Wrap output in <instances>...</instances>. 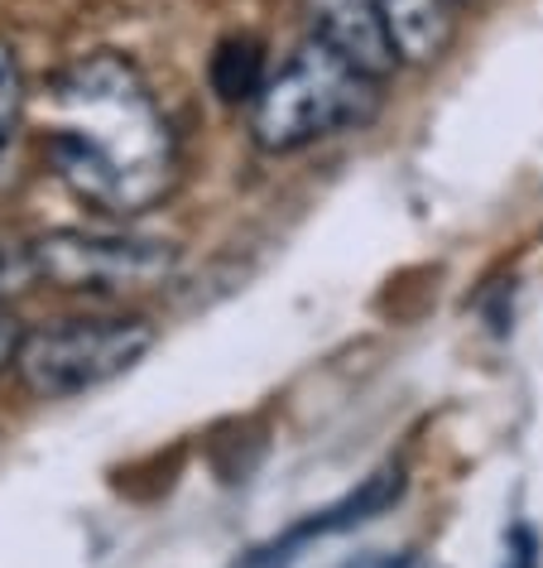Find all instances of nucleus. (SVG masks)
I'll return each mask as SVG.
<instances>
[{"mask_svg": "<svg viewBox=\"0 0 543 568\" xmlns=\"http://www.w3.org/2000/svg\"><path fill=\"white\" fill-rule=\"evenodd\" d=\"M39 280L63 290H150L174 270L164 241L106 236V232H53L34 241Z\"/></svg>", "mask_w": 543, "mask_h": 568, "instance_id": "4", "label": "nucleus"}, {"mask_svg": "<svg viewBox=\"0 0 543 568\" xmlns=\"http://www.w3.org/2000/svg\"><path fill=\"white\" fill-rule=\"evenodd\" d=\"M399 496V473L395 467H385V473H376L366 481L361 491H351L341 506H332V510H322V516H313L304 530H294L289 539L298 545V539H308V535H327V530H347V525H361V520H370L376 510H385Z\"/></svg>", "mask_w": 543, "mask_h": 568, "instance_id": "7", "label": "nucleus"}, {"mask_svg": "<svg viewBox=\"0 0 543 568\" xmlns=\"http://www.w3.org/2000/svg\"><path fill=\"white\" fill-rule=\"evenodd\" d=\"M370 111H376V82L341 63L327 44L308 39L275 78H265L250 111V131L260 150L289 154L332 131L361 125Z\"/></svg>", "mask_w": 543, "mask_h": 568, "instance_id": "2", "label": "nucleus"}, {"mask_svg": "<svg viewBox=\"0 0 543 568\" xmlns=\"http://www.w3.org/2000/svg\"><path fill=\"white\" fill-rule=\"evenodd\" d=\"M212 82L226 102H240V97H260L265 78H260V44L255 39H232L222 44L217 63H212Z\"/></svg>", "mask_w": 543, "mask_h": 568, "instance_id": "8", "label": "nucleus"}, {"mask_svg": "<svg viewBox=\"0 0 543 568\" xmlns=\"http://www.w3.org/2000/svg\"><path fill=\"white\" fill-rule=\"evenodd\" d=\"M351 568H409V559H404V554H399V559H395V554H370V559H356Z\"/></svg>", "mask_w": 543, "mask_h": 568, "instance_id": "12", "label": "nucleus"}, {"mask_svg": "<svg viewBox=\"0 0 543 568\" xmlns=\"http://www.w3.org/2000/svg\"><path fill=\"white\" fill-rule=\"evenodd\" d=\"M16 111H20V73H16V59L0 49V150H6L10 131H16Z\"/></svg>", "mask_w": 543, "mask_h": 568, "instance_id": "10", "label": "nucleus"}, {"mask_svg": "<svg viewBox=\"0 0 543 568\" xmlns=\"http://www.w3.org/2000/svg\"><path fill=\"white\" fill-rule=\"evenodd\" d=\"M404 63H433L452 39L448 0H376Z\"/></svg>", "mask_w": 543, "mask_h": 568, "instance_id": "6", "label": "nucleus"}, {"mask_svg": "<svg viewBox=\"0 0 543 568\" xmlns=\"http://www.w3.org/2000/svg\"><path fill=\"white\" fill-rule=\"evenodd\" d=\"M150 343L154 333L140 318H73L24 337L16 366L39 400H68L131 372Z\"/></svg>", "mask_w": 543, "mask_h": 568, "instance_id": "3", "label": "nucleus"}, {"mask_svg": "<svg viewBox=\"0 0 543 568\" xmlns=\"http://www.w3.org/2000/svg\"><path fill=\"white\" fill-rule=\"evenodd\" d=\"M53 164L82 197L116 212L160 203L174 183V135L150 88L116 53L78 63L59 88Z\"/></svg>", "mask_w": 543, "mask_h": 568, "instance_id": "1", "label": "nucleus"}, {"mask_svg": "<svg viewBox=\"0 0 543 568\" xmlns=\"http://www.w3.org/2000/svg\"><path fill=\"white\" fill-rule=\"evenodd\" d=\"M20 347H24V343H20V323H16V314L6 308V300H0V372H6V366L20 357Z\"/></svg>", "mask_w": 543, "mask_h": 568, "instance_id": "11", "label": "nucleus"}, {"mask_svg": "<svg viewBox=\"0 0 543 568\" xmlns=\"http://www.w3.org/2000/svg\"><path fill=\"white\" fill-rule=\"evenodd\" d=\"M308 30L370 82H385L404 63L376 0H308Z\"/></svg>", "mask_w": 543, "mask_h": 568, "instance_id": "5", "label": "nucleus"}, {"mask_svg": "<svg viewBox=\"0 0 543 568\" xmlns=\"http://www.w3.org/2000/svg\"><path fill=\"white\" fill-rule=\"evenodd\" d=\"M39 280V261H34V246H20L16 236L0 232V300L6 294H20Z\"/></svg>", "mask_w": 543, "mask_h": 568, "instance_id": "9", "label": "nucleus"}]
</instances>
